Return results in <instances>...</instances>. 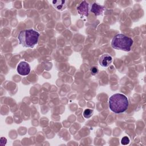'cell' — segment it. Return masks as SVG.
Wrapping results in <instances>:
<instances>
[{
	"mask_svg": "<svg viewBox=\"0 0 146 146\" xmlns=\"http://www.w3.org/2000/svg\"><path fill=\"white\" fill-rule=\"evenodd\" d=\"M108 104L110 110L116 113L125 112L129 105L127 96L122 94H115L108 99Z\"/></svg>",
	"mask_w": 146,
	"mask_h": 146,
	"instance_id": "6da1fadb",
	"label": "cell"
},
{
	"mask_svg": "<svg viewBox=\"0 0 146 146\" xmlns=\"http://www.w3.org/2000/svg\"><path fill=\"white\" fill-rule=\"evenodd\" d=\"M40 34L37 31L30 29L21 31L18 35L19 44L25 47H34L38 42Z\"/></svg>",
	"mask_w": 146,
	"mask_h": 146,
	"instance_id": "7a4b0ae2",
	"label": "cell"
},
{
	"mask_svg": "<svg viewBox=\"0 0 146 146\" xmlns=\"http://www.w3.org/2000/svg\"><path fill=\"white\" fill-rule=\"evenodd\" d=\"M133 43V40L131 38L123 34L116 35L111 41V46L113 48L127 52L131 51Z\"/></svg>",
	"mask_w": 146,
	"mask_h": 146,
	"instance_id": "3957f363",
	"label": "cell"
},
{
	"mask_svg": "<svg viewBox=\"0 0 146 146\" xmlns=\"http://www.w3.org/2000/svg\"><path fill=\"white\" fill-rule=\"evenodd\" d=\"M90 4L86 1H83L81 2L79 5L77 6L76 9L78 10V13L83 17H87L89 14V11L90 10Z\"/></svg>",
	"mask_w": 146,
	"mask_h": 146,
	"instance_id": "277c9868",
	"label": "cell"
},
{
	"mask_svg": "<svg viewBox=\"0 0 146 146\" xmlns=\"http://www.w3.org/2000/svg\"><path fill=\"white\" fill-rule=\"evenodd\" d=\"M31 67L30 64L25 61L21 62L17 66V71L21 75L25 76L29 74L30 72Z\"/></svg>",
	"mask_w": 146,
	"mask_h": 146,
	"instance_id": "5b68a950",
	"label": "cell"
},
{
	"mask_svg": "<svg viewBox=\"0 0 146 146\" xmlns=\"http://www.w3.org/2000/svg\"><path fill=\"white\" fill-rule=\"evenodd\" d=\"M112 57L107 54H104L102 55L99 59V64L104 67H107L110 66V64L112 62Z\"/></svg>",
	"mask_w": 146,
	"mask_h": 146,
	"instance_id": "8992f818",
	"label": "cell"
},
{
	"mask_svg": "<svg viewBox=\"0 0 146 146\" xmlns=\"http://www.w3.org/2000/svg\"><path fill=\"white\" fill-rule=\"evenodd\" d=\"M104 10V7L96 2H94L90 7V11L96 16L102 15Z\"/></svg>",
	"mask_w": 146,
	"mask_h": 146,
	"instance_id": "52a82bcc",
	"label": "cell"
},
{
	"mask_svg": "<svg viewBox=\"0 0 146 146\" xmlns=\"http://www.w3.org/2000/svg\"><path fill=\"white\" fill-rule=\"evenodd\" d=\"M52 3L54 7L59 11H63L67 7L66 1H52Z\"/></svg>",
	"mask_w": 146,
	"mask_h": 146,
	"instance_id": "ba28073f",
	"label": "cell"
},
{
	"mask_svg": "<svg viewBox=\"0 0 146 146\" xmlns=\"http://www.w3.org/2000/svg\"><path fill=\"white\" fill-rule=\"evenodd\" d=\"M93 113H94V111L92 110L90 108H87L84 111L83 115L85 118L88 119L92 116Z\"/></svg>",
	"mask_w": 146,
	"mask_h": 146,
	"instance_id": "9c48e42d",
	"label": "cell"
},
{
	"mask_svg": "<svg viewBox=\"0 0 146 146\" xmlns=\"http://www.w3.org/2000/svg\"><path fill=\"white\" fill-rule=\"evenodd\" d=\"M121 143L123 145H127L129 143V139L127 136H124L121 139Z\"/></svg>",
	"mask_w": 146,
	"mask_h": 146,
	"instance_id": "30bf717a",
	"label": "cell"
},
{
	"mask_svg": "<svg viewBox=\"0 0 146 146\" xmlns=\"http://www.w3.org/2000/svg\"><path fill=\"white\" fill-rule=\"evenodd\" d=\"M99 72V70L98 68L97 67H91V74L93 75H96Z\"/></svg>",
	"mask_w": 146,
	"mask_h": 146,
	"instance_id": "8fae6325",
	"label": "cell"
},
{
	"mask_svg": "<svg viewBox=\"0 0 146 146\" xmlns=\"http://www.w3.org/2000/svg\"><path fill=\"white\" fill-rule=\"evenodd\" d=\"M7 143V140L6 138H4V137H1V145H6Z\"/></svg>",
	"mask_w": 146,
	"mask_h": 146,
	"instance_id": "7c38bea8",
	"label": "cell"
}]
</instances>
